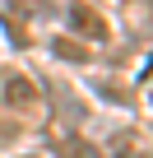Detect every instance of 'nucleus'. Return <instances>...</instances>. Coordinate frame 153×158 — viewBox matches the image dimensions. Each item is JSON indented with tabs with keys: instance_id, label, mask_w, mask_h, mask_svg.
<instances>
[{
	"instance_id": "obj_1",
	"label": "nucleus",
	"mask_w": 153,
	"mask_h": 158,
	"mask_svg": "<svg viewBox=\"0 0 153 158\" xmlns=\"http://www.w3.org/2000/svg\"><path fill=\"white\" fill-rule=\"evenodd\" d=\"M65 19H70V28L79 33L84 42H98V47H102V42H111V28H107V19H102V14L88 5V0H74V5L65 10Z\"/></svg>"
},
{
	"instance_id": "obj_2",
	"label": "nucleus",
	"mask_w": 153,
	"mask_h": 158,
	"mask_svg": "<svg viewBox=\"0 0 153 158\" xmlns=\"http://www.w3.org/2000/svg\"><path fill=\"white\" fill-rule=\"evenodd\" d=\"M5 102L14 112H33L37 107V79L33 74H5Z\"/></svg>"
},
{
	"instance_id": "obj_3",
	"label": "nucleus",
	"mask_w": 153,
	"mask_h": 158,
	"mask_svg": "<svg viewBox=\"0 0 153 158\" xmlns=\"http://www.w3.org/2000/svg\"><path fill=\"white\" fill-rule=\"evenodd\" d=\"M107 153H111V158H144V153H148V139H144L139 130H116L111 144H107Z\"/></svg>"
},
{
	"instance_id": "obj_4",
	"label": "nucleus",
	"mask_w": 153,
	"mask_h": 158,
	"mask_svg": "<svg viewBox=\"0 0 153 158\" xmlns=\"http://www.w3.org/2000/svg\"><path fill=\"white\" fill-rule=\"evenodd\" d=\"M56 158H98V149L79 135H60L56 139Z\"/></svg>"
},
{
	"instance_id": "obj_5",
	"label": "nucleus",
	"mask_w": 153,
	"mask_h": 158,
	"mask_svg": "<svg viewBox=\"0 0 153 158\" xmlns=\"http://www.w3.org/2000/svg\"><path fill=\"white\" fill-rule=\"evenodd\" d=\"M51 51H56V60H74V65H84V60L93 56L88 47H74V37H65V42L56 37V42H51Z\"/></svg>"
},
{
	"instance_id": "obj_6",
	"label": "nucleus",
	"mask_w": 153,
	"mask_h": 158,
	"mask_svg": "<svg viewBox=\"0 0 153 158\" xmlns=\"http://www.w3.org/2000/svg\"><path fill=\"white\" fill-rule=\"evenodd\" d=\"M10 5L23 14H51V0H10Z\"/></svg>"
}]
</instances>
